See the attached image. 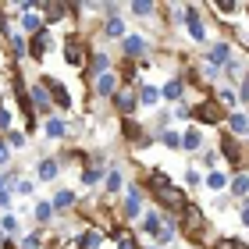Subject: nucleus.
Returning a JSON list of instances; mask_svg holds the SVG:
<instances>
[{
    "label": "nucleus",
    "instance_id": "a878e982",
    "mask_svg": "<svg viewBox=\"0 0 249 249\" xmlns=\"http://www.w3.org/2000/svg\"><path fill=\"white\" fill-rule=\"evenodd\" d=\"M100 175H104L100 167H86V171H82V182H86V185H96V182H100Z\"/></svg>",
    "mask_w": 249,
    "mask_h": 249
},
{
    "label": "nucleus",
    "instance_id": "9b49d317",
    "mask_svg": "<svg viewBox=\"0 0 249 249\" xmlns=\"http://www.w3.org/2000/svg\"><path fill=\"white\" fill-rule=\"evenodd\" d=\"M32 100H36V107L43 110V114H47V110H50V96H47V86H32Z\"/></svg>",
    "mask_w": 249,
    "mask_h": 249
},
{
    "label": "nucleus",
    "instance_id": "20e7f679",
    "mask_svg": "<svg viewBox=\"0 0 249 249\" xmlns=\"http://www.w3.org/2000/svg\"><path fill=\"white\" fill-rule=\"evenodd\" d=\"M64 61L75 64V68L82 64V39H78V36H71V39L64 43Z\"/></svg>",
    "mask_w": 249,
    "mask_h": 249
},
{
    "label": "nucleus",
    "instance_id": "a18cd8bd",
    "mask_svg": "<svg viewBox=\"0 0 249 249\" xmlns=\"http://www.w3.org/2000/svg\"><path fill=\"white\" fill-rule=\"evenodd\" d=\"M0 242H4V235H0Z\"/></svg>",
    "mask_w": 249,
    "mask_h": 249
},
{
    "label": "nucleus",
    "instance_id": "c03bdc74",
    "mask_svg": "<svg viewBox=\"0 0 249 249\" xmlns=\"http://www.w3.org/2000/svg\"><path fill=\"white\" fill-rule=\"evenodd\" d=\"M242 96H246V100H249V82H246V89H242Z\"/></svg>",
    "mask_w": 249,
    "mask_h": 249
},
{
    "label": "nucleus",
    "instance_id": "ea45409f",
    "mask_svg": "<svg viewBox=\"0 0 249 249\" xmlns=\"http://www.w3.org/2000/svg\"><path fill=\"white\" fill-rule=\"evenodd\" d=\"M0 124H4V128H7V124H11V114H7V110H4V107H0Z\"/></svg>",
    "mask_w": 249,
    "mask_h": 249
},
{
    "label": "nucleus",
    "instance_id": "9d476101",
    "mask_svg": "<svg viewBox=\"0 0 249 249\" xmlns=\"http://www.w3.org/2000/svg\"><path fill=\"white\" fill-rule=\"evenodd\" d=\"M142 50H146L142 36H128V39H124V53H128V57H142Z\"/></svg>",
    "mask_w": 249,
    "mask_h": 249
},
{
    "label": "nucleus",
    "instance_id": "aec40b11",
    "mask_svg": "<svg viewBox=\"0 0 249 249\" xmlns=\"http://www.w3.org/2000/svg\"><path fill=\"white\" fill-rule=\"evenodd\" d=\"M228 61V47H224V43H217V47L210 50V64H224Z\"/></svg>",
    "mask_w": 249,
    "mask_h": 249
},
{
    "label": "nucleus",
    "instance_id": "bb28decb",
    "mask_svg": "<svg viewBox=\"0 0 249 249\" xmlns=\"http://www.w3.org/2000/svg\"><path fill=\"white\" fill-rule=\"evenodd\" d=\"M164 146L167 150H178V146H182V135L178 132H164Z\"/></svg>",
    "mask_w": 249,
    "mask_h": 249
},
{
    "label": "nucleus",
    "instance_id": "39448f33",
    "mask_svg": "<svg viewBox=\"0 0 249 249\" xmlns=\"http://www.w3.org/2000/svg\"><path fill=\"white\" fill-rule=\"evenodd\" d=\"M47 47H50V36H47V32L32 36V43H29V50H32V57H36V61H43V57H47Z\"/></svg>",
    "mask_w": 249,
    "mask_h": 249
},
{
    "label": "nucleus",
    "instance_id": "4be33fe9",
    "mask_svg": "<svg viewBox=\"0 0 249 249\" xmlns=\"http://www.w3.org/2000/svg\"><path fill=\"white\" fill-rule=\"evenodd\" d=\"M164 96H167V100H178V96H182V82H178V78H171V82L164 86Z\"/></svg>",
    "mask_w": 249,
    "mask_h": 249
},
{
    "label": "nucleus",
    "instance_id": "f704fd0d",
    "mask_svg": "<svg viewBox=\"0 0 249 249\" xmlns=\"http://www.w3.org/2000/svg\"><path fill=\"white\" fill-rule=\"evenodd\" d=\"M221 104H228V107H235V93H231V89H221Z\"/></svg>",
    "mask_w": 249,
    "mask_h": 249
},
{
    "label": "nucleus",
    "instance_id": "473e14b6",
    "mask_svg": "<svg viewBox=\"0 0 249 249\" xmlns=\"http://www.w3.org/2000/svg\"><path fill=\"white\" fill-rule=\"evenodd\" d=\"M132 15H153V4H132Z\"/></svg>",
    "mask_w": 249,
    "mask_h": 249
},
{
    "label": "nucleus",
    "instance_id": "4c0bfd02",
    "mask_svg": "<svg viewBox=\"0 0 249 249\" xmlns=\"http://www.w3.org/2000/svg\"><path fill=\"white\" fill-rule=\"evenodd\" d=\"M231 128H239V132H242V128H249V124H246L242 114H235V118H231Z\"/></svg>",
    "mask_w": 249,
    "mask_h": 249
},
{
    "label": "nucleus",
    "instance_id": "393cba45",
    "mask_svg": "<svg viewBox=\"0 0 249 249\" xmlns=\"http://www.w3.org/2000/svg\"><path fill=\"white\" fill-rule=\"evenodd\" d=\"M107 36H124V21L121 18H110L107 21Z\"/></svg>",
    "mask_w": 249,
    "mask_h": 249
},
{
    "label": "nucleus",
    "instance_id": "f03ea898",
    "mask_svg": "<svg viewBox=\"0 0 249 249\" xmlns=\"http://www.w3.org/2000/svg\"><path fill=\"white\" fill-rule=\"evenodd\" d=\"M43 86H47V93H50L53 100H57L61 107H71V96H68V89L57 82V78H43Z\"/></svg>",
    "mask_w": 249,
    "mask_h": 249
},
{
    "label": "nucleus",
    "instance_id": "e433bc0d",
    "mask_svg": "<svg viewBox=\"0 0 249 249\" xmlns=\"http://www.w3.org/2000/svg\"><path fill=\"white\" fill-rule=\"evenodd\" d=\"M217 249H246L242 242H231V239H224V242H217Z\"/></svg>",
    "mask_w": 249,
    "mask_h": 249
},
{
    "label": "nucleus",
    "instance_id": "cd10ccee",
    "mask_svg": "<svg viewBox=\"0 0 249 249\" xmlns=\"http://www.w3.org/2000/svg\"><path fill=\"white\" fill-rule=\"evenodd\" d=\"M142 224H146V231H160V217H157L153 210H150V213L142 217Z\"/></svg>",
    "mask_w": 249,
    "mask_h": 249
},
{
    "label": "nucleus",
    "instance_id": "c85d7f7f",
    "mask_svg": "<svg viewBox=\"0 0 249 249\" xmlns=\"http://www.w3.org/2000/svg\"><path fill=\"white\" fill-rule=\"evenodd\" d=\"M139 96H142V104H157V96H160V93H157L153 86H142V93H139Z\"/></svg>",
    "mask_w": 249,
    "mask_h": 249
},
{
    "label": "nucleus",
    "instance_id": "72a5a7b5",
    "mask_svg": "<svg viewBox=\"0 0 249 249\" xmlns=\"http://www.w3.org/2000/svg\"><path fill=\"white\" fill-rule=\"evenodd\" d=\"M50 210H53L50 203H39V207H36V217H39V221H47V217H50Z\"/></svg>",
    "mask_w": 249,
    "mask_h": 249
},
{
    "label": "nucleus",
    "instance_id": "423d86ee",
    "mask_svg": "<svg viewBox=\"0 0 249 249\" xmlns=\"http://www.w3.org/2000/svg\"><path fill=\"white\" fill-rule=\"evenodd\" d=\"M96 93H100V96H114V93H118V78L110 75V71L100 75V78H96Z\"/></svg>",
    "mask_w": 249,
    "mask_h": 249
},
{
    "label": "nucleus",
    "instance_id": "f8f14e48",
    "mask_svg": "<svg viewBox=\"0 0 249 249\" xmlns=\"http://www.w3.org/2000/svg\"><path fill=\"white\" fill-rule=\"evenodd\" d=\"M221 150H224V157H228L231 164H239V167H242V153H239V146H235V139H231V135L221 142Z\"/></svg>",
    "mask_w": 249,
    "mask_h": 249
},
{
    "label": "nucleus",
    "instance_id": "2eb2a0df",
    "mask_svg": "<svg viewBox=\"0 0 249 249\" xmlns=\"http://www.w3.org/2000/svg\"><path fill=\"white\" fill-rule=\"evenodd\" d=\"M39 178L43 182H53V178H57V160H43L39 164Z\"/></svg>",
    "mask_w": 249,
    "mask_h": 249
},
{
    "label": "nucleus",
    "instance_id": "dca6fc26",
    "mask_svg": "<svg viewBox=\"0 0 249 249\" xmlns=\"http://www.w3.org/2000/svg\"><path fill=\"white\" fill-rule=\"evenodd\" d=\"M71 203H75V192H68V189H61L57 196H53V207H57V210H68Z\"/></svg>",
    "mask_w": 249,
    "mask_h": 249
},
{
    "label": "nucleus",
    "instance_id": "79ce46f5",
    "mask_svg": "<svg viewBox=\"0 0 249 249\" xmlns=\"http://www.w3.org/2000/svg\"><path fill=\"white\" fill-rule=\"evenodd\" d=\"M0 160H7V146L4 142H0Z\"/></svg>",
    "mask_w": 249,
    "mask_h": 249
},
{
    "label": "nucleus",
    "instance_id": "b1692460",
    "mask_svg": "<svg viewBox=\"0 0 249 249\" xmlns=\"http://www.w3.org/2000/svg\"><path fill=\"white\" fill-rule=\"evenodd\" d=\"M231 192H235V196H246V192H249V178H246V175H239V178L231 182Z\"/></svg>",
    "mask_w": 249,
    "mask_h": 249
},
{
    "label": "nucleus",
    "instance_id": "37998d69",
    "mask_svg": "<svg viewBox=\"0 0 249 249\" xmlns=\"http://www.w3.org/2000/svg\"><path fill=\"white\" fill-rule=\"evenodd\" d=\"M242 221H246V224H249V207H246V210H242Z\"/></svg>",
    "mask_w": 249,
    "mask_h": 249
},
{
    "label": "nucleus",
    "instance_id": "0eeeda50",
    "mask_svg": "<svg viewBox=\"0 0 249 249\" xmlns=\"http://www.w3.org/2000/svg\"><path fill=\"white\" fill-rule=\"evenodd\" d=\"M21 29H25L29 36H39V32H47V25H43V18H39V15H32V11H29L25 18H21Z\"/></svg>",
    "mask_w": 249,
    "mask_h": 249
},
{
    "label": "nucleus",
    "instance_id": "2f4dec72",
    "mask_svg": "<svg viewBox=\"0 0 249 249\" xmlns=\"http://www.w3.org/2000/svg\"><path fill=\"white\" fill-rule=\"evenodd\" d=\"M207 185H210V189H224V175H217V171H213V175L207 178Z\"/></svg>",
    "mask_w": 249,
    "mask_h": 249
},
{
    "label": "nucleus",
    "instance_id": "c756f323",
    "mask_svg": "<svg viewBox=\"0 0 249 249\" xmlns=\"http://www.w3.org/2000/svg\"><path fill=\"white\" fill-rule=\"evenodd\" d=\"M118 189H121V175L110 171V175H107V192H118Z\"/></svg>",
    "mask_w": 249,
    "mask_h": 249
},
{
    "label": "nucleus",
    "instance_id": "6ab92c4d",
    "mask_svg": "<svg viewBox=\"0 0 249 249\" xmlns=\"http://www.w3.org/2000/svg\"><path fill=\"white\" fill-rule=\"evenodd\" d=\"M96 246H100V231H86L78 239V249H96Z\"/></svg>",
    "mask_w": 249,
    "mask_h": 249
},
{
    "label": "nucleus",
    "instance_id": "7ed1b4c3",
    "mask_svg": "<svg viewBox=\"0 0 249 249\" xmlns=\"http://www.w3.org/2000/svg\"><path fill=\"white\" fill-rule=\"evenodd\" d=\"M196 114H199L203 121L217 124V121L224 118V110H221V104H213V100H207V104H199V107H196Z\"/></svg>",
    "mask_w": 249,
    "mask_h": 249
},
{
    "label": "nucleus",
    "instance_id": "a19ab883",
    "mask_svg": "<svg viewBox=\"0 0 249 249\" xmlns=\"http://www.w3.org/2000/svg\"><path fill=\"white\" fill-rule=\"evenodd\" d=\"M0 207H11V196H7V192H0Z\"/></svg>",
    "mask_w": 249,
    "mask_h": 249
},
{
    "label": "nucleus",
    "instance_id": "58836bf2",
    "mask_svg": "<svg viewBox=\"0 0 249 249\" xmlns=\"http://www.w3.org/2000/svg\"><path fill=\"white\" fill-rule=\"evenodd\" d=\"M213 7H217V15H231L235 11V4H213Z\"/></svg>",
    "mask_w": 249,
    "mask_h": 249
},
{
    "label": "nucleus",
    "instance_id": "a211bd4d",
    "mask_svg": "<svg viewBox=\"0 0 249 249\" xmlns=\"http://www.w3.org/2000/svg\"><path fill=\"white\" fill-rule=\"evenodd\" d=\"M64 121H57V118H53V121H47V135H50V139H64Z\"/></svg>",
    "mask_w": 249,
    "mask_h": 249
},
{
    "label": "nucleus",
    "instance_id": "c9c22d12",
    "mask_svg": "<svg viewBox=\"0 0 249 249\" xmlns=\"http://www.w3.org/2000/svg\"><path fill=\"white\" fill-rule=\"evenodd\" d=\"M7 139H11V146H25V135H21V132H11Z\"/></svg>",
    "mask_w": 249,
    "mask_h": 249
},
{
    "label": "nucleus",
    "instance_id": "412c9836",
    "mask_svg": "<svg viewBox=\"0 0 249 249\" xmlns=\"http://www.w3.org/2000/svg\"><path fill=\"white\" fill-rule=\"evenodd\" d=\"M182 146H185V150H199V132L189 128V132L182 135Z\"/></svg>",
    "mask_w": 249,
    "mask_h": 249
},
{
    "label": "nucleus",
    "instance_id": "6e6552de",
    "mask_svg": "<svg viewBox=\"0 0 249 249\" xmlns=\"http://www.w3.org/2000/svg\"><path fill=\"white\" fill-rule=\"evenodd\" d=\"M114 107L121 110V114H132L135 110V96L128 93V89H121V93H114Z\"/></svg>",
    "mask_w": 249,
    "mask_h": 249
},
{
    "label": "nucleus",
    "instance_id": "4468645a",
    "mask_svg": "<svg viewBox=\"0 0 249 249\" xmlns=\"http://www.w3.org/2000/svg\"><path fill=\"white\" fill-rule=\"evenodd\" d=\"M110 235H114L118 249H135V239H132V231H124V228H114Z\"/></svg>",
    "mask_w": 249,
    "mask_h": 249
},
{
    "label": "nucleus",
    "instance_id": "f3484780",
    "mask_svg": "<svg viewBox=\"0 0 249 249\" xmlns=\"http://www.w3.org/2000/svg\"><path fill=\"white\" fill-rule=\"evenodd\" d=\"M124 213H128V217H135V213H139V189L128 192V199H124Z\"/></svg>",
    "mask_w": 249,
    "mask_h": 249
},
{
    "label": "nucleus",
    "instance_id": "ddd939ff",
    "mask_svg": "<svg viewBox=\"0 0 249 249\" xmlns=\"http://www.w3.org/2000/svg\"><path fill=\"white\" fill-rule=\"evenodd\" d=\"M121 132L128 135V142H142V128H139L135 121H128V118H124V121H121Z\"/></svg>",
    "mask_w": 249,
    "mask_h": 249
},
{
    "label": "nucleus",
    "instance_id": "7c9ffc66",
    "mask_svg": "<svg viewBox=\"0 0 249 249\" xmlns=\"http://www.w3.org/2000/svg\"><path fill=\"white\" fill-rule=\"evenodd\" d=\"M0 228H4V231H18V217H11V213H7V217L0 221Z\"/></svg>",
    "mask_w": 249,
    "mask_h": 249
},
{
    "label": "nucleus",
    "instance_id": "5701e85b",
    "mask_svg": "<svg viewBox=\"0 0 249 249\" xmlns=\"http://www.w3.org/2000/svg\"><path fill=\"white\" fill-rule=\"evenodd\" d=\"M107 53H93V64H89V68H93V71H100V75H107Z\"/></svg>",
    "mask_w": 249,
    "mask_h": 249
},
{
    "label": "nucleus",
    "instance_id": "1a4fd4ad",
    "mask_svg": "<svg viewBox=\"0 0 249 249\" xmlns=\"http://www.w3.org/2000/svg\"><path fill=\"white\" fill-rule=\"evenodd\" d=\"M189 32H192V39H203V36H207V25L199 21L196 7H189Z\"/></svg>",
    "mask_w": 249,
    "mask_h": 249
},
{
    "label": "nucleus",
    "instance_id": "f257e3e1",
    "mask_svg": "<svg viewBox=\"0 0 249 249\" xmlns=\"http://www.w3.org/2000/svg\"><path fill=\"white\" fill-rule=\"evenodd\" d=\"M203 224H207V221H203V210L196 207V203H185V207H182V228L189 235H199Z\"/></svg>",
    "mask_w": 249,
    "mask_h": 249
}]
</instances>
